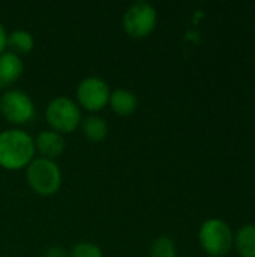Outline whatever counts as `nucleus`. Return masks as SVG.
Masks as SVG:
<instances>
[{"instance_id":"obj_10","label":"nucleus","mask_w":255,"mask_h":257,"mask_svg":"<svg viewBox=\"0 0 255 257\" xmlns=\"http://www.w3.org/2000/svg\"><path fill=\"white\" fill-rule=\"evenodd\" d=\"M108 105L114 114H117L120 117H126V116H131L137 111L138 98L132 90L120 87V89H116L111 92Z\"/></svg>"},{"instance_id":"obj_5","label":"nucleus","mask_w":255,"mask_h":257,"mask_svg":"<svg viewBox=\"0 0 255 257\" xmlns=\"http://www.w3.org/2000/svg\"><path fill=\"white\" fill-rule=\"evenodd\" d=\"M158 24V12L153 5L147 2L132 3L123 14L122 26L128 36L143 39L149 36Z\"/></svg>"},{"instance_id":"obj_6","label":"nucleus","mask_w":255,"mask_h":257,"mask_svg":"<svg viewBox=\"0 0 255 257\" xmlns=\"http://www.w3.org/2000/svg\"><path fill=\"white\" fill-rule=\"evenodd\" d=\"M0 114L12 125L21 126L33 120L36 114L32 98L20 89H9L0 98Z\"/></svg>"},{"instance_id":"obj_17","label":"nucleus","mask_w":255,"mask_h":257,"mask_svg":"<svg viewBox=\"0 0 255 257\" xmlns=\"http://www.w3.org/2000/svg\"><path fill=\"white\" fill-rule=\"evenodd\" d=\"M6 41H8V32H6L5 26L0 23V54H3L6 51Z\"/></svg>"},{"instance_id":"obj_12","label":"nucleus","mask_w":255,"mask_h":257,"mask_svg":"<svg viewBox=\"0 0 255 257\" xmlns=\"http://www.w3.org/2000/svg\"><path fill=\"white\" fill-rule=\"evenodd\" d=\"M35 48V38L30 32L24 29H15L11 33H8V41H6V50L17 54H29Z\"/></svg>"},{"instance_id":"obj_4","label":"nucleus","mask_w":255,"mask_h":257,"mask_svg":"<svg viewBox=\"0 0 255 257\" xmlns=\"http://www.w3.org/2000/svg\"><path fill=\"white\" fill-rule=\"evenodd\" d=\"M198 241L203 250L210 257L227 254L234 242V235L230 226L219 218L206 220L198 232Z\"/></svg>"},{"instance_id":"obj_14","label":"nucleus","mask_w":255,"mask_h":257,"mask_svg":"<svg viewBox=\"0 0 255 257\" xmlns=\"http://www.w3.org/2000/svg\"><path fill=\"white\" fill-rule=\"evenodd\" d=\"M150 257H177L173 239L168 236L156 238L150 247Z\"/></svg>"},{"instance_id":"obj_16","label":"nucleus","mask_w":255,"mask_h":257,"mask_svg":"<svg viewBox=\"0 0 255 257\" xmlns=\"http://www.w3.org/2000/svg\"><path fill=\"white\" fill-rule=\"evenodd\" d=\"M45 257H68V251L62 247H50L45 253Z\"/></svg>"},{"instance_id":"obj_8","label":"nucleus","mask_w":255,"mask_h":257,"mask_svg":"<svg viewBox=\"0 0 255 257\" xmlns=\"http://www.w3.org/2000/svg\"><path fill=\"white\" fill-rule=\"evenodd\" d=\"M35 149L36 152L47 160H56L65 152V137L53 130L41 131L35 139Z\"/></svg>"},{"instance_id":"obj_7","label":"nucleus","mask_w":255,"mask_h":257,"mask_svg":"<svg viewBox=\"0 0 255 257\" xmlns=\"http://www.w3.org/2000/svg\"><path fill=\"white\" fill-rule=\"evenodd\" d=\"M77 104L80 108L96 114L98 111L104 110L110 101V86L108 83L96 75H90L83 78L77 86Z\"/></svg>"},{"instance_id":"obj_11","label":"nucleus","mask_w":255,"mask_h":257,"mask_svg":"<svg viewBox=\"0 0 255 257\" xmlns=\"http://www.w3.org/2000/svg\"><path fill=\"white\" fill-rule=\"evenodd\" d=\"M80 128L84 139L92 143H101L108 136V123L104 117L98 114H89L87 117H83Z\"/></svg>"},{"instance_id":"obj_9","label":"nucleus","mask_w":255,"mask_h":257,"mask_svg":"<svg viewBox=\"0 0 255 257\" xmlns=\"http://www.w3.org/2000/svg\"><path fill=\"white\" fill-rule=\"evenodd\" d=\"M24 72V62L20 56L5 51L0 54V87L6 89L17 83Z\"/></svg>"},{"instance_id":"obj_2","label":"nucleus","mask_w":255,"mask_h":257,"mask_svg":"<svg viewBox=\"0 0 255 257\" xmlns=\"http://www.w3.org/2000/svg\"><path fill=\"white\" fill-rule=\"evenodd\" d=\"M26 181L35 194L50 197L62 187V170L56 161L35 157V160L26 167Z\"/></svg>"},{"instance_id":"obj_13","label":"nucleus","mask_w":255,"mask_h":257,"mask_svg":"<svg viewBox=\"0 0 255 257\" xmlns=\"http://www.w3.org/2000/svg\"><path fill=\"white\" fill-rule=\"evenodd\" d=\"M240 257H255V224L242 226L233 242Z\"/></svg>"},{"instance_id":"obj_3","label":"nucleus","mask_w":255,"mask_h":257,"mask_svg":"<svg viewBox=\"0 0 255 257\" xmlns=\"http://www.w3.org/2000/svg\"><path fill=\"white\" fill-rule=\"evenodd\" d=\"M45 120L50 130L65 136L74 133L81 120L80 105L69 96H56L45 107Z\"/></svg>"},{"instance_id":"obj_15","label":"nucleus","mask_w":255,"mask_h":257,"mask_svg":"<svg viewBox=\"0 0 255 257\" xmlns=\"http://www.w3.org/2000/svg\"><path fill=\"white\" fill-rule=\"evenodd\" d=\"M68 257H104V254L99 245L89 241H81L68 251Z\"/></svg>"},{"instance_id":"obj_1","label":"nucleus","mask_w":255,"mask_h":257,"mask_svg":"<svg viewBox=\"0 0 255 257\" xmlns=\"http://www.w3.org/2000/svg\"><path fill=\"white\" fill-rule=\"evenodd\" d=\"M36 155L33 137L21 128L0 133V167L9 172L26 169Z\"/></svg>"}]
</instances>
